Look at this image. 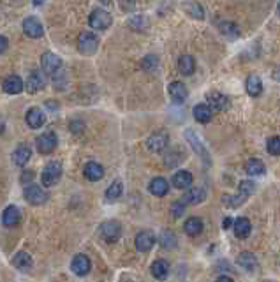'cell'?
Here are the masks:
<instances>
[{
	"label": "cell",
	"mask_w": 280,
	"mask_h": 282,
	"mask_svg": "<svg viewBox=\"0 0 280 282\" xmlns=\"http://www.w3.org/2000/svg\"><path fill=\"white\" fill-rule=\"evenodd\" d=\"M44 87V74L41 71H32L28 74V80L25 83V89H27L28 94H35L39 92L41 89Z\"/></svg>",
	"instance_id": "cell-16"
},
{
	"label": "cell",
	"mask_w": 280,
	"mask_h": 282,
	"mask_svg": "<svg viewBox=\"0 0 280 282\" xmlns=\"http://www.w3.org/2000/svg\"><path fill=\"white\" fill-rule=\"evenodd\" d=\"M266 148H268V154L280 155V136H273V138H270L268 143H266Z\"/></svg>",
	"instance_id": "cell-37"
},
{
	"label": "cell",
	"mask_w": 280,
	"mask_h": 282,
	"mask_svg": "<svg viewBox=\"0 0 280 282\" xmlns=\"http://www.w3.org/2000/svg\"><path fill=\"white\" fill-rule=\"evenodd\" d=\"M205 197H207V192H205V189L192 187L191 190H187V192L183 194L182 203H183V205H199V203H203V201H205Z\"/></svg>",
	"instance_id": "cell-17"
},
{
	"label": "cell",
	"mask_w": 280,
	"mask_h": 282,
	"mask_svg": "<svg viewBox=\"0 0 280 282\" xmlns=\"http://www.w3.org/2000/svg\"><path fill=\"white\" fill-rule=\"evenodd\" d=\"M207 99H208L207 104L211 108V111H226V109L229 108V99H227L224 94L211 92Z\"/></svg>",
	"instance_id": "cell-14"
},
{
	"label": "cell",
	"mask_w": 280,
	"mask_h": 282,
	"mask_svg": "<svg viewBox=\"0 0 280 282\" xmlns=\"http://www.w3.org/2000/svg\"><path fill=\"white\" fill-rule=\"evenodd\" d=\"M150 270H152L153 277L159 279V281H164L167 277V274H169V263H167L166 259H155Z\"/></svg>",
	"instance_id": "cell-26"
},
{
	"label": "cell",
	"mask_w": 280,
	"mask_h": 282,
	"mask_svg": "<svg viewBox=\"0 0 280 282\" xmlns=\"http://www.w3.org/2000/svg\"><path fill=\"white\" fill-rule=\"evenodd\" d=\"M11 263L14 265L16 268H20V270H28L32 267V256L28 252H18L14 258L11 259Z\"/></svg>",
	"instance_id": "cell-31"
},
{
	"label": "cell",
	"mask_w": 280,
	"mask_h": 282,
	"mask_svg": "<svg viewBox=\"0 0 280 282\" xmlns=\"http://www.w3.org/2000/svg\"><path fill=\"white\" fill-rule=\"evenodd\" d=\"M150 192L153 194V196H157V197H162V196H166L167 194V190H169V184H167V180L166 178H162V177H155L150 182Z\"/></svg>",
	"instance_id": "cell-23"
},
{
	"label": "cell",
	"mask_w": 280,
	"mask_h": 282,
	"mask_svg": "<svg viewBox=\"0 0 280 282\" xmlns=\"http://www.w3.org/2000/svg\"><path fill=\"white\" fill-rule=\"evenodd\" d=\"M4 92L11 94V95H16V94H20L21 90L25 89V83L23 80H21L20 76H16V74H12V76L5 78L4 80Z\"/></svg>",
	"instance_id": "cell-18"
},
{
	"label": "cell",
	"mask_w": 280,
	"mask_h": 282,
	"mask_svg": "<svg viewBox=\"0 0 280 282\" xmlns=\"http://www.w3.org/2000/svg\"><path fill=\"white\" fill-rule=\"evenodd\" d=\"M277 9H279V14H280V4H279V7H277Z\"/></svg>",
	"instance_id": "cell-46"
},
{
	"label": "cell",
	"mask_w": 280,
	"mask_h": 282,
	"mask_svg": "<svg viewBox=\"0 0 280 282\" xmlns=\"http://www.w3.org/2000/svg\"><path fill=\"white\" fill-rule=\"evenodd\" d=\"M160 244H162V247H166V249L176 247V236L173 235L171 231H164L162 235H160Z\"/></svg>",
	"instance_id": "cell-36"
},
{
	"label": "cell",
	"mask_w": 280,
	"mask_h": 282,
	"mask_svg": "<svg viewBox=\"0 0 280 282\" xmlns=\"http://www.w3.org/2000/svg\"><path fill=\"white\" fill-rule=\"evenodd\" d=\"M192 113H194V118L198 120L199 124H208V122H210V120L213 118V111H211V108L207 104V102H203V104L194 106Z\"/></svg>",
	"instance_id": "cell-22"
},
{
	"label": "cell",
	"mask_w": 280,
	"mask_h": 282,
	"mask_svg": "<svg viewBox=\"0 0 280 282\" xmlns=\"http://www.w3.org/2000/svg\"><path fill=\"white\" fill-rule=\"evenodd\" d=\"M183 212H185V208H183L182 201H180V203H173V206H171V215L173 217H182Z\"/></svg>",
	"instance_id": "cell-41"
},
{
	"label": "cell",
	"mask_w": 280,
	"mask_h": 282,
	"mask_svg": "<svg viewBox=\"0 0 280 282\" xmlns=\"http://www.w3.org/2000/svg\"><path fill=\"white\" fill-rule=\"evenodd\" d=\"M233 228H234V235H236L238 238H247V236L250 235L252 226H250L249 219H245V217H238V219L233 222Z\"/></svg>",
	"instance_id": "cell-24"
},
{
	"label": "cell",
	"mask_w": 280,
	"mask_h": 282,
	"mask_svg": "<svg viewBox=\"0 0 280 282\" xmlns=\"http://www.w3.org/2000/svg\"><path fill=\"white\" fill-rule=\"evenodd\" d=\"M7 46H9L7 37H4V35H0V53H4V51L7 50Z\"/></svg>",
	"instance_id": "cell-42"
},
{
	"label": "cell",
	"mask_w": 280,
	"mask_h": 282,
	"mask_svg": "<svg viewBox=\"0 0 280 282\" xmlns=\"http://www.w3.org/2000/svg\"><path fill=\"white\" fill-rule=\"evenodd\" d=\"M122 192H124V186H122L120 180H115V182L108 187V190H106V201L113 203V201H117L118 197L122 196Z\"/></svg>",
	"instance_id": "cell-33"
},
{
	"label": "cell",
	"mask_w": 280,
	"mask_h": 282,
	"mask_svg": "<svg viewBox=\"0 0 280 282\" xmlns=\"http://www.w3.org/2000/svg\"><path fill=\"white\" fill-rule=\"evenodd\" d=\"M183 7L187 9V12H189L191 16H194V18H198V19H203V14H205V12H203V7L199 4H185Z\"/></svg>",
	"instance_id": "cell-39"
},
{
	"label": "cell",
	"mask_w": 280,
	"mask_h": 282,
	"mask_svg": "<svg viewBox=\"0 0 280 282\" xmlns=\"http://www.w3.org/2000/svg\"><path fill=\"white\" fill-rule=\"evenodd\" d=\"M185 138L189 139V143L192 145V148H194L196 154H199L203 159H205V161H208V163H210V157H208V152H207V148H205V145H203V141H201V139H199V136L196 134L194 131H187V132H185Z\"/></svg>",
	"instance_id": "cell-19"
},
{
	"label": "cell",
	"mask_w": 280,
	"mask_h": 282,
	"mask_svg": "<svg viewBox=\"0 0 280 282\" xmlns=\"http://www.w3.org/2000/svg\"><path fill=\"white\" fill-rule=\"evenodd\" d=\"M129 25L134 28V30H144L148 27V21L144 16H134V18L129 19Z\"/></svg>",
	"instance_id": "cell-38"
},
{
	"label": "cell",
	"mask_w": 280,
	"mask_h": 282,
	"mask_svg": "<svg viewBox=\"0 0 280 282\" xmlns=\"http://www.w3.org/2000/svg\"><path fill=\"white\" fill-rule=\"evenodd\" d=\"M23 32L30 39H39V37H43L44 28H43V23H41L39 19L35 18V16H30V18H27L23 21Z\"/></svg>",
	"instance_id": "cell-11"
},
{
	"label": "cell",
	"mask_w": 280,
	"mask_h": 282,
	"mask_svg": "<svg viewBox=\"0 0 280 282\" xmlns=\"http://www.w3.org/2000/svg\"><path fill=\"white\" fill-rule=\"evenodd\" d=\"M231 222H233V220H231V219H226V220H224V228H229Z\"/></svg>",
	"instance_id": "cell-45"
},
{
	"label": "cell",
	"mask_w": 280,
	"mask_h": 282,
	"mask_svg": "<svg viewBox=\"0 0 280 282\" xmlns=\"http://www.w3.org/2000/svg\"><path fill=\"white\" fill-rule=\"evenodd\" d=\"M85 177L88 180H92V182H97V180H101L104 177V168L99 163H93L92 161V163H88L85 166Z\"/></svg>",
	"instance_id": "cell-29"
},
{
	"label": "cell",
	"mask_w": 280,
	"mask_h": 282,
	"mask_svg": "<svg viewBox=\"0 0 280 282\" xmlns=\"http://www.w3.org/2000/svg\"><path fill=\"white\" fill-rule=\"evenodd\" d=\"M218 30H220V34L227 35V37H238L240 35V30H238L236 23H233V21H222V23H218Z\"/></svg>",
	"instance_id": "cell-35"
},
{
	"label": "cell",
	"mask_w": 280,
	"mask_h": 282,
	"mask_svg": "<svg viewBox=\"0 0 280 282\" xmlns=\"http://www.w3.org/2000/svg\"><path fill=\"white\" fill-rule=\"evenodd\" d=\"M194 67H196V62L194 58L191 55H182L178 60V71L182 74H192L194 73Z\"/></svg>",
	"instance_id": "cell-32"
},
{
	"label": "cell",
	"mask_w": 280,
	"mask_h": 282,
	"mask_svg": "<svg viewBox=\"0 0 280 282\" xmlns=\"http://www.w3.org/2000/svg\"><path fill=\"white\" fill-rule=\"evenodd\" d=\"M254 190H256V184L250 182V180H241L236 196H224V203H226L227 206H231V208H236L241 203H245L247 197L252 196Z\"/></svg>",
	"instance_id": "cell-1"
},
{
	"label": "cell",
	"mask_w": 280,
	"mask_h": 282,
	"mask_svg": "<svg viewBox=\"0 0 280 282\" xmlns=\"http://www.w3.org/2000/svg\"><path fill=\"white\" fill-rule=\"evenodd\" d=\"M155 235H153L152 231H140L136 235V238H134V245H136V249L140 252H148L150 249L155 245Z\"/></svg>",
	"instance_id": "cell-10"
},
{
	"label": "cell",
	"mask_w": 280,
	"mask_h": 282,
	"mask_svg": "<svg viewBox=\"0 0 280 282\" xmlns=\"http://www.w3.org/2000/svg\"><path fill=\"white\" fill-rule=\"evenodd\" d=\"M245 171L249 175H252V177H259V175L265 173V164L261 163V161H257V159H250L249 163L245 164Z\"/></svg>",
	"instance_id": "cell-34"
},
{
	"label": "cell",
	"mask_w": 280,
	"mask_h": 282,
	"mask_svg": "<svg viewBox=\"0 0 280 282\" xmlns=\"http://www.w3.org/2000/svg\"><path fill=\"white\" fill-rule=\"evenodd\" d=\"M215 282H234V281L231 277H227V275H220Z\"/></svg>",
	"instance_id": "cell-43"
},
{
	"label": "cell",
	"mask_w": 280,
	"mask_h": 282,
	"mask_svg": "<svg viewBox=\"0 0 280 282\" xmlns=\"http://www.w3.org/2000/svg\"><path fill=\"white\" fill-rule=\"evenodd\" d=\"M167 143H169V134H167L166 131L153 132V134H150L146 139L148 150H152V152H162L164 148L167 147Z\"/></svg>",
	"instance_id": "cell-7"
},
{
	"label": "cell",
	"mask_w": 280,
	"mask_h": 282,
	"mask_svg": "<svg viewBox=\"0 0 280 282\" xmlns=\"http://www.w3.org/2000/svg\"><path fill=\"white\" fill-rule=\"evenodd\" d=\"M78 48L81 53L93 55L99 48V37L93 32H83L78 37Z\"/></svg>",
	"instance_id": "cell-3"
},
{
	"label": "cell",
	"mask_w": 280,
	"mask_h": 282,
	"mask_svg": "<svg viewBox=\"0 0 280 282\" xmlns=\"http://www.w3.org/2000/svg\"><path fill=\"white\" fill-rule=\"evenodd\" d=\"M171 182L176 189H189V187H192V184H194V178H192V175L189 173V171L182 170V171H176V173L173 175Z\"/></svg>",
	"instance_id": "cell-20"
},
{
	"label": "cell",
	"mask_w": 280,
	"mask_h": 282,
	"mask_svg": "<svg viewBox=\"0 0 280 282\" xmlns=\"http://www.w3.org/2000/svg\"><path fill=\"white\" fill-rule=\"evenodd\" d=\"M113 23V18L108 11H102V9H95V11L90 14V27L95 28V30H106V28L111 27Z\"/></svg>",
	"instance_id": "cell-4"
},
{
	"label": "cell",
	"mask_w": 280,
	"mask_h": 282,
	"mask_svg": "<svg viewBox=\"0 0 280 282\" xmlns=\"http://www.w3.org/2000/svg\"><path fill=\"white\" fill-rule=\"evenodd\" d=\"M23 196L30 205H43L44 201L48 199L46 192H44L39 186H35V184H28V186L25 187Z\"/></svg>",
	"instance_id": "cell-8"
},
{
	"label": "cell",
	"mask_w": 280,
	"mask_h": 282,
	"mask_svg": "<svg viewBox=\"0 0 280 282\" xmlns=\"http://www.w3.org/2000/svg\"><path fill=\"white\" fill-rule=\"evenodd\" d=\"M169 95H171L175 104H183L187 97H189V90H187V87L182 82H173L169 83Z\"/></svg>",
	"instance_id": "cell-13"
},
{
	"label": "cell",
	"mask_w": 280,
	"mask_h": 282,
	"mask_svg": "<svg viewBox=\"0 0 280 282\" xmlns=\"http://www.w3.org/2000/svg\"><path fill=\"white\" fill-rule=\"evenodd\" d=\"M245 90L250 97H259L261 90H263V83H261L259 76L252 74V76L247 78V83H245Z\"/></svg>",
	"instance_id": "cell-30"
},
{
	"label": "cell",
	"mask_w": 280,
	"mask_h": 282,
	"mask_svg": "<svg viewBox=\"0 0 280 282\" xmlns=\"http://www.w3.org/2000/svg\"><path fill=\"white\" fill-rule=\"evenodd\" d=\"M25 122H27L28 127L32 129H39L46 124V115L41 108H30L25 115Z\"/></svg>",
	"instance_id": "cell-12"
},
{
	"label": "cell",
	"mask_w": 280,
	"mask_h": 282,
	"mask_svg": "<svg viewBox=\"0 0 280 282\" xmlns=\"http://www.w3.org/2000/svg\"><path fill=\"white\" fill-rule=\"evenodd\" d=\"M20 208L14 205H9L7 208L4 210V213H2V222H4V226H7V228H12V226H16L18 222H20Z\"/></svg>",
	"instance_id": "cell-21"
},
{
	"label": "cell",
	"mask_w": 280,
	"mask_h": 282,
	"mask_svg": "<svg viewBox=\"0 0 280 282\" xmlns=\"http://www.w3.org/2000/svg\"><path fill=\"white\" fill-rule=\"evenodd\" d=\"M99 233H101L102 240H106L108 244H113V242H117V240L120 238L122 226L118 224L117 220H108V222H102Z\"/></svg>",
	"instance_id": "cell-5"
},
{
	"label": "cell",
	"mask_w": 280,
	"mask_h": 282,
	"mask_svg": "<svg viewBox=\"0 0 280 282\" xmlns=\"http://www.w3.org/2000/svg\"><path fill=\"white\" fill-rule=\"evenodd\" d=\"M57 143H59V139H57V134H55L53 131H46L44 134H41L39 138H37V141H35L37 150L44 155L51 154V152L57 148Z\"/></svg>",
	"instance_id": "cell-6"
},
{
	"label": "cell",
	"mask_w": 280,
	"mask_h": 282,
	"mask_svg": "<svg viewBox=\"0 0 280 282\" xmlns=\"http://www.w3.org/2000/svg\"><path fill=\"white\" fill-rule=\"evenodd\" d=\"M41 67H43V73L53 76V74L59 73L60 67H62V60L55 53H44L43 57H41Z\"/></svg>",
	"instance_id": "cell-9"
},
{
	"label": "cell",
	"mask_w": 280,
	"mask_h": 282,
	"mask_svg": "<svg viewBox=\"0 0 280 282\" xmlns=\"http://www.w3.org/2000/svg\"><path fill=\"white\" fill-rule=\"evenodd\" d=\"M30 157H32V150L27 145H20V147L14 150V154H12V161H14V164H18V166H25V164L30 161Z\"/></svg>",
	"instance_id": "cell-27"
},
{
	"label": "cell",
	"mask_w": 280,
	"mask_h": 282,
	"mask_svg": "<svg viewBox=\"0 0 280 282\" xmlns=\"http://www.w3.org/2000/svg\"><path fill=\"white\" fill-rule=\"evenodd\" d=\"M70 268H72V272L76 275L83 277V275H86L90 272V268H92V263H90L88 256L78 254V256H74L72 263H70Z\"/></svg>",
	"instance_id": "cell-15"
},
{
	"label": "cell",
	"mask_w": 280,
	"mask_h": 282,
	"mask_svg": "<svg viewBox=\"0 0 280 282\" xmlns=\"http://www.w3.org/2000/svg\"><path fill=\"white\" fill-rule=\"evenodd\" d=\"M60 177H62V164L59 161H51V163L46 164L43 175H41V180H43L44 187H51L59 182Z\"/></svg>",
	"instance_id": "cell-2"
},
{
	"label": "cell",
	"mask_w": 280,
	"mask_h": 282,
	"mask_svg": "<svg viewBox=\"0 0 280 282\" xmlns=\"http://www.w3.org/2000/svg\"><path fill=\"white\" fill-rule=\"evenodd\" d=\"M28 178H34V171H27V173L23 175V178H21V180H23V184H27Z\"/></svg>",
	"instance_id": "cell-44"
},
{
	"label": "cell",
	"mask_w": 280,
	"mask_h": 282,
	"mask_svg": "<svg viewBox=\"0 0 280 282\" xmlns=\"http://www.w3.org/2000/svg\"><path fill=\"white\" fill-rule=\"evenodd\" d=\"M183 231L189 236H198L203 231V220L199 217H189L183 224Z\"/></svg>",
	"instance_id": "cell-25"
},
{
	"label": "cell",
	"mask_w": 280,
	"mask_h": 282,
	"mask_svg": "<svg viewBox=\"0 0 280 282\" xmlns=\"http://www.w3.org/2000/svg\"><path fill=\"white\" fill-rule=\"evenodd\" d=\"M157 66H159V60H157L155 55H148L143 60V69L144 71H155Z\"/></svg>",
	"instance_id": "cell-40"
},
{
	"label": "cell",
	"mask_w": 280,
	"mask_h": 282,
	"mask_svg": "<svg viewBox=\"0 0 280 282\" xmlns=\"http://www.w3.org/2000/svg\"><path fill=\"white\" fill-rule=\"evenodd\" d=\"M238 265L247 272H256L257 268V259L252 252H241L238 256Z\"/></svg>",
	"instance_id": "cell-28"
}]
</instances>
